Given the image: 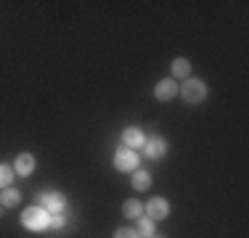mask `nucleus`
<instances>
[{"instance_id": "nucleus-10", "label": "nucleus", "mask_w": 249, "mask_h": 238, "mask_svg": "<svg viewBox=\"0 0 249 238\" xmlns=\"http://www.w3.org/2000/svg\"><path fill=\"white\" fill-rule=\"evenodd\" d=\"M122 214H124V217H130V220H138L141 214H143V204L135 201V199L124 201V204H122Z\"/></svg>"}, {"instance_id": "nucleus-9", "label": "nucleus", "mask_w": 249, "mask_h": 238, "mask_svg": "<svg viewBox=\"0 0 249 238\" xmlns=\"http://www.w3.org/2000/svg\"><path fill=\"white\" fill-rule=\"evenodd\" d=\"M175 93H178V85H175L173 80H162L157 87H154V95H157V101H170Z\"/></svg>"}, {"instance_id": "nucleus-2", "label": "nucleus", "mask_w": 249, "mask_h": 238, "mask_svg": "<svg viewBox=\"0 0 249 238\" xmlns=\"http://www.w3.org/2000/svg\"><path fill=\"white\" fill-rule=\"evenodd\" d=\"M178 90H180L186 103H199V101H204V95H207V87H204L201 80H186L183 87H178Z\"/></svg>"}, {"instance_id": "nucleus-17", "label": "nucleus", "mask_w": 249, "mask_h": 238, "mask_svg": "<svg viewBox=\"0 0 249 238\" xmlns=\"http://www.w3.org/2000/svg\"><path fill=\"white\" fill-rule=\"evenodd\" d=\"M114 238H141V236L135 233V228H120L114 233Z\"/></svg>"}, {"instance_id": "nucleus-7", "label": "nucleus", "mask_w": 249, "mask_h": 238, "mask_svg": "<svg viewBox=\"0 0 249 238\" xmlns=\"http://www.w3.org/2000/svg\"><path fill=\"white\" fill-rule=\"evenodd\" d=\"M14 170H16V175H21V177L32 175V170H35V156H32V153H19V156H16Z\"/></svg>"}, {"instance_id": "nucleus-13", "label": "nucleus", "mask_w": 249, "mask_h": 238, "mask_svg": "<svg viewBox=\"0 0 249 238\" xmlns=\"http://www.w3.org/2000/svg\"><path fill=\"white\" fill-rule=\"evenodd\" d=\"M173 74L175 77H188L191 74V61H186V58H175L173 61Z\"/></svg>"}, {"instance_id": "nucleus-18", "label": "nucleus", "mask_w": 249, "mask_h": 238, "mask_svg": "<svg viewBox=\"0 0 249 238\" xmlns=\"http://www.w3.org/2000/svg\"><path fill=\"white\" fill-rule=\"evenodd\" d=\"M149 238H159V236H149Z\"/></svg>"}, {"instance_id": "nucleus-5", "label": "nucleus", "mask_w": 249, "mask_h": 238, "mask_svg": "<svg viewBox=\"0 0 249 238\" xmlns=\"http://www.w3.org/2000/svg\"><path fill=\"white\" fill-rule=\"evenodd\" d=\"M143 209L149 212V217H151V220H164V217L170 214V204H167L164 199H151L149 204L143 206Z\"/></svg>"}, {"instance_id": "nucleus-16", "label": "nucleus", "mask_w": 249, "mask_h": 238, "mask_svg": "<svg viewBox=\"0 0 249 238\" xmlns=\"http://www.w3.org/2000/svg\"><path fill=\"white\" fill-rule=\"evenodd\" d=\"M11 180H14V170H11V167H5V164H0V186L8 188Z\"/></svg>"}, {"instance_id": "nucleus-1", "label": "nucleus", "mask_w": 249, "mask_h": 238, "mask_svg": "<svg viewBox=\"0 0 249 238\" xmlns=\"http://www.w3.org/2000/svg\"><path fill=\"white\" fill-rule=\"evenodd\" d=\"M48 220L51 214L43 209V206H29V209H24V214H21V222H24V228L29 230H45L48 228Z\"/></svg>"}, {"instance_id": "nucleus-12", "label": "nucleus", "mask_w": 249, "mask_h": 238, "mask_svg": "<svg viewBox=\"0 0 249 238\" xmlns=\"http://www.w3.org/2000/svg\"><path fill=\"white\" fill-rule=\"evenodd\" d=\"M135 233L143 236V238L154 236V220L151 217H138V228H135Z\"/></svg>"}, {"instance_id": "nucleus-4", "label": "nucleus", "mask_w": 249, "mask_h": 238, "mask_svg": "<svg viewBox=\"0 0 249 238\" xmlns=\"http://www.w3.org/2000/svg\"><path fill=\"white\" fill-rule=\"evenodd\" d=\"M40 206H43L45 212H64V206H67V199H64L61 193H40Z\"/></svg>"}, {"instance_id": "nucleus-19", "label": "nucleus", "mask_w": 249, "mask_h": 238, "mask_svg": "<svg viewBox=\"0 0 249 238\" xmlns=\"http://www.w3.org/2000/svg\"><path fill=\"white\" fill-rule=\"evenodd\" d=\"M0 217H3V209H0Z\"/></svg>"}, {"instance_id": "nucleus-3", "label": "nucleus", "mask_w": 249, "mask_h": 238, "mask_svg": "<svg viewBox=\"0 0 249 238\" xmlns=\"http://www.w3.org/2000/svg\"><path fill=\"white\" fill-rule=\"evenodd\" d=\"M114 167L122 172H130L138 167V153H133L130 148H120V151L114 153Z\"/></svg>"}, {"instance_id": "nucleus-11", "label": "nucleus", "mask_w": 249, "mask_h": 238, "mask_svg": "<svg viewBox=\"0 0 249 238\" xmlns=\"http://www.w3.org/2000/svg\"><path fill=\"white\" fill-rule=\"evenodd\" d=\"M149 186H151V175H149L146 170H138V172L133 175V188H135V190H146Z\"/></svg>"}, {"instance_id": "nucleus-8", "label": "nucleus", "mask_w": 249, "mask_h": 238, "mask_svg": "<svg viewBox=\"0 0 249 238\" xmlns=\"http://www.w3.org/2000/svg\"><path fill=\"white\" fill-rule=\"evenodd\" d=\"M143 148H146V156L159 159L164 151H167V140H164V138H151V140L143 143Z\"/></svg>"}, {"instance_id": "nucleus-6", "label": "nucleus", "mask_w": 249, "mask_h": 238, "mask_svg": "<svg viewBox=\"0 0 249 238\" xmlns=\"http://www.w3.org/2000/svg\"><path fill=\"white\" fill-rule=\"evenodd\" d=\"M122 140H124V146L130 148V151H133V148H141L146 143V138H143V133H141L138 127H127L122 133Z\"/></svg>"}, {"instance_id": "nucleus-14", "label": "nucleus", "mask_w": 249, "mask_h": 238, "mask_svg": "<svg viewBox=\"0 0 249 238\" xmlns=\"http://www.w3.org/2000/svg\"><path fill=\"white\" fill-rule=\"evenodd\" d=\"M0 199H3V206H16L19 204V190H14V188H5V193L0 196Z\"/></svg>"}, {"instance_id": "nucleus-15", "label": "nucleus", "mask_w": 249, "mask_h": 238, "mask_svg": "<svg viewBox=\"0 0 249 238\" xmlns=\"http://www.w3.org/2000/svg\"><path fill=\"white\" fill-rule=\"evenodd\" d=\"M64 225H67V217H64L61 212H53L51 220H48V228H51V230H61Z\"/></svg>"}]
</instances>
